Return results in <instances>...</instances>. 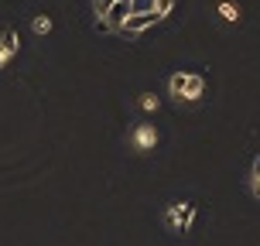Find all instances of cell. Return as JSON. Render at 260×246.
Here are the masks:
<instances>
[{
	"label": "cell",
	"mask_w": 260,
	"mask_h": 246,
	"mask_svg": "<svg viewBox=\"0 0 260 246\" xmlns=\"http://www.w3.org/2000/svg\"><path fill=\"white\" fill-rule=\"evenodd\" d=\"M7 65H11V55H7V52H4V48H0V72H4Z\"/></svg>",
	"instance_id": "obj_12"
},
{
	"label": "cell",
	"mask_w": 260,
	"mask_h": 246,
	"mask_svg": "<svg viewBox=\"0 0 260 246\" xmlns=\"http://www.w3.org/2000/svg\"><path fill=\"white\" fill-rule=\"evenodd\" d=\"M216 14H219L226 24H240V17H243L240 4H233V0H219V4H216Z\"/></svg>",
	"instance_id": "obj_6"
},
{
	"label": "cell",
	"mask_w": 260,
	"mask_h": 246,
	"mask_svg": "<svg viewBox=\"0 0 260 246\" xmlns=\"http://www.w3.org/2000/svg\"><path fill=\"white\" fill-rule=\"evenodd\" d=\"M247 188L253 198H260V154L253 157V164H250V174H247Z\"/></svg>",
	"instance_id": "obj_8"
},
{
	"label": "cell",
	"mask_w": 260,
	"mask_h": 246,
	"mask_svg": "<svg viewBox=\"0 0 260 246\" xmlns=\"http://www.w3.org/2000/svg\"><path fill=\"white\" fill-rule=\"evenodd\" d=\"M31 27H35V34H52L55 21H52V17H48V14H38V17L31 21Z\"/></svg>",
	"instance_id": "obj_10"
},
{
	"label": "cell",
	"mask_w": 260,
	"mask_h": 246,
	"mask_svg": "<svg viewBox=\"0 0 260 246\" xmlns=\"http://www.w3.org/2000/svg\"><path fill=\"white\" fill-rule=\"evenodd\" d=\"M168 96L175 103L195 106L206 99V76L202 72H188V68H178L168 76Z\"/></svg>",
	"instance_id": "obj_1"
},
{
	"label": "cell",
	"mask_w": 260,
	"mask_h": 246,
	"mask_svg": "<svg viewBox=\"0 0 260 246\" xmlns=\"http://www.w3.org/2000/svg\"><path fill=\"white\" fill-rule=\"evenodd\" d=\"M171 11H175V0H151V14H154L157 21H165Z\"/></svg>",
	"instance_id": "obj_9"
},
{
	"label": "cell",
	"mask_w": 260,
	"mask_h": 246,
	"mask_svg": "<svg viewBox=\"0 0 260 246\" xmlns=\"http://www.w3.org/2000/svg\"><path fill=\"white\" fill-rule=\"evenodd\" d=\"M137 106H141V113H157L161 110V96H154V92H137Z\"/></svg>",
	"instance_id": "obj_7"
},
{
	"label": "cell",
	"mask_w": 260,
	"mask_h": 246,
	"mask_svg": "<svg viewBox=\"0 0 260 246\" xmlns=\"http://www.w3.org/2000/svg\"><path fill=\"white\" fill-rule=\"evenodd\" d=\"M127 144H130L134 154H151V151H157V144H161V130L154 123H134Z\"/></svg>",
	"instance_id": "obj_3"
},
{
	"label": "cell",
	"mask_w": 260,
	"mask_h": 246,
	"mask_svg": "<svg viewBox=\"0 0 260 246\" xmlns=\"http://www.w3.org/2000/svg\"><path fill=\"white\" fill-rule=\"evenodd\" d=\"M113 4H117V0H92V7H96V14H100V17H106V14L113 11Z\"/></svg>",
	"instance_id": "obj_11"
},
{
	"label": "cell",
	"mask_w": 260,
	"mask_h": 246,
	"mask_svg": "<svg viewBox=\"0 0 260 246\" xmlns=\"http://www.w3.org/2000/svg\"><path fill=\"white\" fill-rule=\"evenodd\" d=\"M0 48L11 55V58L21 55V38H17V31H14V27H0Z\"/></svg>",
	"instance_id": "obj_5"
},
{
	"label": "cell",
	"mask_w": 260,
	"mask_h": 246,
	"mask_svg": "<svg viewBox=\"0 0 260 246\" xmlns=\"http://www.w3.org/2000/svg\"><path fill=\"white\" fill-rule=\"evenodd\" d=\"M195 219H199V205L195 202H185V198H175V202H168L165 205V212H161V222H165V229L168 233H192Z\"/></svg>",
	"instance_id": "obj_2"
},
{
	"label": "cell",
	"mask_w": 260,
	"mask_h": 246,
	"mask_svg": "<svg viewBox=\"0 0 260 246\" xmlns=\"http://www.w3.org/2000/svg\"><path fill=\"white\" fill-rule=\"evenodd\" d=\"M151 24H157V17L151 11H144V14H134V11H130L127 17L117 24V31H120V34H141L144 27H151Z\"/></svg>",
	"instance_id": "obj_4"
}]
</instances>
